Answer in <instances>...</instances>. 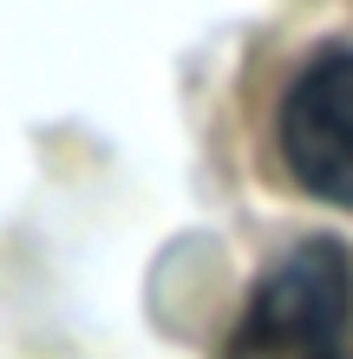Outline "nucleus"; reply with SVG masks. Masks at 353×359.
Segmentation results:
<instances>
[{"label": "nucleus", "instance_id": "f257e3e1", "mask_svg": "<svg viewBox=\"0 0 353 359\" xmlns=\"http://www.w3.org/2000/svg\"><path fill=\"white\" fill-rule=\"evenodd\" d=\"M353 262L340 242H301L255 281L222 359H353Z\"/></svg>", "mask_w": 353, "mask_h": 359}, {"label": "nucleus", "instance_id": "f03ea898", "mask_svg": "<svg viewBox=\"0 0 353 359\" xmlns=\"http://www.w3.org/2000/svg\"><path fill=\"white\" fill-rule=\"evenodd\" d=\"M275 144L307 196L353 209V46H327L288 79Z\"/></svg>", "mask_w": 353, "mask_h": 359}]
</instances>
